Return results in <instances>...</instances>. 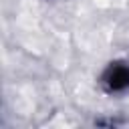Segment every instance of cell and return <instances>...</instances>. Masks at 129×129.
<instances>
[{
  "label": "cell",
  "mask_w": 129,
  "mask_h": 129,
  "mask_svg": "<svg viewBox=\"0 0 129 129\" xmlns=\"http://www.w3.org/2000/svg\"><path fill=\"white\" fill-rule=\"evenodd\" d=\"M97 87L105 97L121 99L129 95V60L127 58H111L107 60L99 75Z\"/></svg>",
  "instance_id": "cell-1"
}]
</instances>
